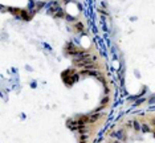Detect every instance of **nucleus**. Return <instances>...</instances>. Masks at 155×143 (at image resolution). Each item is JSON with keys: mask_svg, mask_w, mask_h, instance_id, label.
Masks as SVG:
<instances>
[{"mask_svg": "<svg viewBox=\"0 0 155 143\" xmlns=\"http://www.w3.org/2000/svg\"><path fill=\"white\" fill-rule=\"evenodd\" d=\"M113 143H119V142H113Z\"/></svg>", "mask_w": 155, "mask_h": 143, "instance_id": "5", "label": "nucleus"}, {"mask_svg": "<svg viewBox=\"0 0 155 143\" xmlns=\"http://www.w3.org/2000/svg\"><path fill=\"white\" fill-rule=\"evenodd\" d=\"M140 128L143 130V132H146V131H149V130H150L149 126H146V125H142V126H140Z\"/></svg>", "mask_w": 155, "mask_h": 143, "instance_id": "4", "label": "nucleus"}, {"mask_svg": "<svg viewBox=\"0 0 155 143\" xmlns=\"http://www.w3.org/2000/svg\"><path fill=\"white\" fill-rule=\"evenodd\" d=\"M130 125H131V126L135 128V130H139V128H140V125L137 121H130Z\"/></svg>", "mask_w": 155, "mask_h": 143, "instance_id": "3", "label": "nucleus"}, {"mask_svg": "<svg viewBox=\"0 0 155 143\" xmlns=\"http://www.w3.org/2000/svg\"><path fill=\"white\" fill-rule=\"evenodd\" d=\"M113 137H114L115 139H125V132H123L122 130H118V131H115V132H113Z\"/></svg>", "mask_w": 155, "mask_h": 143, "instance_id": "2", "label": "nucleus"}, {"mask_svg": "<svg viewBox=\"0 0 155 143\" xmlns=\"http://www.w3.org/2000/svg\"><path fill=\"white\" fill-rule=\"evenodd\" d=\"M94 60H96V58L91 57V56H84L82 53H80L78 56L74 57L73 64L80 66V68H90V66H93Z\"/></svg>", "mask_w": 155, "mask_h": 143, "instance_id": "1", "label": "nucleus"}]
</instances>
